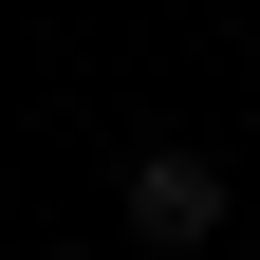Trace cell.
Wrapping results in <instances>:
<instances>
[{
    "instance_id": "cell-1",
    "label": "cell",
    "mask_w": 260,
    "mask_h": 260,
    "mask_svg": "<svg viewBox=\"0 0 260 260\" xmlns=\"http://www.w3.org/2000/svg\"><path fill=\"white\" fill-rule=\"evenodd\" d=\"M112 205H130V242H149V260H205L223 223H242V186H223V149H130Z\"/></svg>"
}]
</instances>
